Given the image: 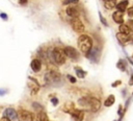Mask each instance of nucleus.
<instances>
[{
	"instance_id": "1",
	"label": "nucleus",
	"mask_w": 133,
	"mask_h": 121,
	"mask_svg": "<svg viewBox=\"0 0 133 121\" xmlns=\"http://www.w3.org/2000/svg\"><path fill=\"white\" fill-rule=\"evenodd\" d=\"M78 47L81 52L87 54L89 50L92 48V40L87 34H81L78 39Z\"/></svg>"
},
{
	"instance_id": "2",
	"label": "nucleus",
	"mask_w": 133,
	"mask_h": 121,
	"mask_svg": "<svg viewBox=\"0 0 133 121\" xmlns=\"http://www.w3.org/2000/svg\"><path fill=\"white\" fill-rule=\"evenodd\" d=\"M60 80H61V75L57 71L52 70V71L47 72L46 75H45V81H46L47 84L56 86V84H58L60 82Z\"/></svg>"
},
{
	"instance_id": "3",
	"label": "nucleus",
	"mask_w": 133,
	"mask_h": 121,
	"mask_svg": "<svg viewBox=\"0 0 133 121\" xmlns=\"http://www.w3.org/2000/svg\"><path fill=\"white\" fill-rule=\"evenodd\" d=\"M52 57H53V60L58 64V65H62L64 64L65 62V54H64V51L61 49V48H54L53 51H52Z\"/></svg>"
},
{
	"instance_id": "4",
	"label": "nucleus",
	"mask_w": 133,
	"mask_h": 121,
	"mask_svg": "<svg viewBox=\"0 0 133 121\" xmlns=\"http://www.w3.org/2000/svg\"><path fill=\"white\" fill-rule=\"evenodd\" d=\"M70 24L73 28L74 31L78 32V33H82L85 29L84 27V24L82 23V21L79 19V17H76V18H72L71 21H70Z\"/></svg>"
},
{
	"instance_id": "5",
	"label": "nucleus",
	"mask_w": 133,
	"mask_h": 121,
	"mask_svg": "<svg viewBox=\"0 0 133 121\" xmlns=\"http://www.w3.org/2000/svg\"><path fill=\"white\" fill-rule=\"evenodd\" d=\"M17 116L19 121H34V115L33 113L27 111V110H20L17 113Z\"/></svg>"
},
{
	"instance_id": "6",
	"label": "nucleus",
	"mask_w": 133,
	"mask_h": 121,
	"mask_svg": "<svg viewBox=\"0 0 133 121\" xmlns=\"http://www.w3.org/2000/svg\"><path fill=\"white\" fill-rule=\"evenodd\" d=\"M101 107V102L99 99H97L96 97H88V102L86 105V108H88L90 112H98Z\"/></svg>"
},
{
	"instance_id": "7",
	"label": "nucleus",
	"mask_w": 133,
	"mask_h": 121,
	"mask_svg": "<svg viewBox=\"0 0 133 121\" xmlns=\"http://www.w3.org/2000/svg\"><path fill=\"white\" fill-rule=\"evenodd\" d=\"M64 51V54L65 56L70 57L71 59H78L79 58V52L74 48V47H71V46H68L63 49Z\"/></svg>"
},
{
	"instance_id": "8",
	"label": "nucleus",
	"mask_w": 133,
	"mask_h": 121,
	"mask_svg": "<svg viewBox=\"0 0 133 121\" xmlns=\"http://www.w3.org/2000/svg\"><path fill=\"white\" fill-rule=\"evenodd\" d=\"M86 55H87V57H88L90 60L97 63V62L99 60V57H100V50H99L98 47H94V48H91V49L89 50V52H88Z\"/></svg>"
},
{
	"instance_id": "9",
	"label": "nucleus",
	"mask_w": 133,
	"mask_h": 121,
	"mask_svg": "<svg viewBox=\"0 0 133 121\" xmlns=\"http://www.w3.org/2000/svg\"><path fill=\"white\" fill-rule=\"evenodd\" d=\"M72 119L74 121H83L84 119V111L82 110H78V108H74L73 112L71 113Z\"/></svg>"
},
{
	"instance_id": "10",
	"label": "nucleus",
	"mask_w": 133,
	"mask_h": 121,
	"mask_svg": "<svg viewBox=\"0 0 133 121\" xmlns=\"http://www.w3.org/2000/svg\"><path fill=\"white\" fill-rule=\"evenodd\" d=\"M3 116L4 117H7L9 120H16L18 118L17 116V111H15L12 107H7L4 110L3 112Z\"/></svg>"
},
{
	"instance_id": "11",
	"label": "nucleus",
	"mask_w": 133,
	"mask_h": 121,
	"mask_svg": "<svg viewBox=\"0 0 133 121\" xmlns=\"http://www.w3.org/2000/svg\"><path fill=\"white\" fill-rule=\"evenodd\" d=\"M65 13L68 16H70L71 18H76V17H79V10L77 7L75 6H68L66 9H65Z\"/></svg>"
},
{
	"instance_id": "12",
	"label": "nucleus",
	"mask_w": 133,
	"mask_h": 121,
	"mask_svg": "<svg viewBox=\"0 0 133 121\" xmlns=\"http://www.w3.org/2000/svg\"><path fill=\"white\" fill-rule=\"evenodd\" d=\"M112 19H113V21H114L115 23H117V24H123V22H124L123 13H122V11H118V10L114 11V13L112 14Z\"/></svg>"
},
{
	"instance_id": "13",
	"label": "nucleus",
	"mask_w": 133,
	"mask_h": 121,
	"mask_svg": "<svg viewBox=\"0 0 133 121\" xmlns=\"http://www.w3.org/2000/svg\"><path fill=\"white\" fill-rule=\"evenodd\" d=\"M116 39H117V41H118L122 45H124V44H126V43H128V42L130 41L129 34L121 33V32H117V33H116Z\"/></svg>"
},
{
	"instance_id": "14",
	"label": "nucleus",
	"mask_w": 133,
	"mask_h": 121,
	"mask_svg": "<svg viewBox=\"0 0 133 121\" xmlns=\"http://www.w3.org/2000/svg\"><path fill=\"white\" fill-rule=\"evenodd\" d=\"M30 66H31V69H32L33 72H38L42 68V63L38 58H34V59H32Z\"/></svg>"
},
{
	"instance_id": "15",
	"label": "nucleus",
	"mask_w": 133,
	"mask_h": 121,
	"mask_svg": "<svg viewBox=\"0 0 133 121\" xmlns=\"http://www.w3.org/2000/svg\"><path fill=\"white\" fill-rule=\"evenodd\" d=\"M128 4H129V1H128V0H123V1H121L119 3H117V4L115 5V7H116V9H117L118 11L124 13V11L127 9Z\"/></svg>"
},
{
	"instance_id": "16",
	"label": "nucleus",
	"mask_w": 133,
	"mask_h": 121,
	"mask_svg": "<svg viewBox=\"0 0 133 121\" xmlns=\"http://www.w3.org/2000/svg\"><path fill=\"white\" fill-rule=\"evenodd\" d=\"M36 121H49V118H48V116L45 112L41 111L36 115Z\"/></svg>"
},
{
	"instance_id": "17",
	"label": "nucleus",
	"mask_w": 133,
	"mask_h": 121,
	"mask_svg": "<svg viewBox=\"0 0 133 121\" xmlns=\"http://www.w3.org/2000/svg\"><path fill=\"white\" fill-rule=\"evenodd\" d=\"M103 1H104V5H105V7L107 9H112L116 5L115 0H103Z\"/></svg>"
},
{
	"instance_id": "18",
	"label": "nucleus",
	"mask_w": 133,
	"mask_h": 121,
	"mask_svg": "<svg viewBox=\"0 0 133 121\" xmlns=\"http://www.w3.org/2000/svg\"><path fill=\"white\" fill-rule=\"evenodd\" d=\"M118 32H121V33H125V34H129L131 31H130V29L128 28V26L126 25V24H121L119 25V27H118Z\"/></svg>"
},
{
	"instance_id": "19",
	"label": "nucleus",
	"mask_w": 133,
	"mask_h": 121,
	"mask_svg": "<svg viewBox=\"0 0 133 121\" xmlns=\"http://www.w3.org/2000/svg\"><path fill=\"white\" fill-rule=\"evenodd\" d=\"M114 101H115L114 96H113V95H109V96H108V98L105 100L104 105H105V106H111V105L114 103Z\"/></svg>"
},
{
	"instance_id": "20",
	"label": "nucleus",
	"mask_w": 133,
	"mask_h": 121,
	"mask_svg": "<svg viewBox=\"0 0 133 121\" xmlns=\"http://www.w3.org/2000/svg\"><path fill=\"white\" fill-rule=\"evenodd\" d=\"M74 69H75V71H76L77 77H79V78H84V76H85V72H84L81 68H79V67H75Z\"/></svg>"
},
{
	"instance_id": "21",
	"label": "nucleus",
	"mask_w": 133,
	"mask_h": 121,
	"mask_svg": "<svg viewBox=\"0 0 133 121\" xmlns=\"http://www.w3.org/2000/svg\"><path fill=\"white\" fill-rule=\"evenodd\" d=\"M116 67L121 70V71H125L126 70V63L123 60V59H119L116 64Z\"/></svg>"
},
{
	"instance_id": "22",
	"label": "nucleus",
	"mask_w": 133,
	"mask_h": 121,
	"mask_svg": "<svg viewBox=\"0 0 133 121\" xmlns=\"http://www.w3.org/2000/svg\"><path fill=\"white\" fill-rule=\"evenodd\" d=\"M32 106H33V108L36 110V111H39V112L43 111V106H42L41 104H38L37 102H33V103H32Z\"/></svg>"
},
{
	"instance_id": "23",
	"label": "nucleus",
	"mask_w": 133,
	"mask_h": 121,
	"mask_svg": "<svg viewBox=\"0 0 133 121\" xmlns=\"http://www.w3.org/2000/svg\"><path fill=\"white\" fill-rule=\"evenodd\" d=\"M126 25L128 26V28L130 29V31H132L133 32V20L131 19V20H129L127 23H126Z\"/></svg>"
},
{
	"instance_id": "24",
	"label": "nucleus",
	"mask_w": 133,
	"mask_h": 121,
	"mask_svg": "<svg viewBox=\"0 0 133 121\" xmlns=\"http://www.w3.org/2000/svg\"><path fill=\"white\" fill-rule=\"evenodd\" d=\"M99 16H100V19H101V22L103 23V25H104V26H107V25H108V23L106 22V20H105V18H104L103 16H102V14H101V13L99 14Z\"/></svg>"
},
{
	"instance_id": "25",
	"label": "nucleus",
	"mask_w": 133,
	"mask_h": 121,
	"mask_svg": "<svg viewBox=\"0 0 133 121\" xmlns=\"http://www.w3.org/2000/svg\"><path fill=\"white\" fill-rule=\"evenodd\" d=\"M127 13H128V16L133 20V6H132V7H130V8H128Z\"/></svg>"
},
{
	"instance_id": "26",
	"label": "nucleus",
	"mask_w": 133,
	"mask_h": 121,
	"mask_svg": "<svg viewBox=\"0 0 133 121\" xmlns=\"http://www.w3.org/2000/svg\"><path fill=\"white\" fill-rule=\"evenodd\" d=\"M66 77L69 78V80H70V81H71L72 83H75V82H76V78H75L74 76H72V75L68 74V75H66Z\"/></svg>"
},
{
	"instance_id": "27",
	"label": "nucleus",
	"mask_w": 133,
	"mask_h": 121,
	"mask_svg": "<svg viewBox=\"0 0 133 121\" xmlns=\"http://www.w3.org/2000/svg\"><path fill=\"white\" fill-rule=\"evenodd\" d=\"M79 0H64L63 4H70V3H77Z\"/></svg>"
},
{
	"instance_id": "28",
	"label": "nucleus",
	"mask_w": 133,
	"mask_h": 121,
	"mask_svg": "<svg viewBox=\"0 0 133 121\" xmlns=\"http://www.w3.org/2000/svg\"><path fill=\"white\" fill-rule=\"evenodd\" d=\"M51 102H52V104H53V105H57V103H58V99L54 97V98H52V99H51Z\"/></svg>"
},
{
	"instance_id": "29",
	"label": "nucleus",
	"mask_w": 133,
	"mask_h": 121,
	"mask_svg": "<svg viewBox=\"0 0 133 121\" xmlns=\"http://www.w3.org/2000/svg\"><path fill=\"white\" fill-rule=\"evenodd\" d=\"M0 17H1V18H2L3 20H5V21H6L7 19H8L7 15H6V14H4V13H1V14H0Z\"/></svg>"
},
{
	"instance_id": "30",
	"label": "nucleus",
	"mask_w": 133,
	"mask_h": 121,
	"mask_svg": "<svg viewBox=\"0 0 133 121\" xmlns=\"http://www.w3.org/2000/svg\"><path fill=\"white\" fill-rule=\"evenodd\" d=\"M27 2H28V0H19V3H20L21 5H26Z\"/></svg>"
},
{
	"instance_id": "31",
	"label": "nucleus",
	"mask_w": 133,
	"mask_h": 121,
	"mask_svg": "<svg viewBox=\"0 0 133 121\" xmlns=\"http://www.w3.org/2000/svg\"><path fill=\"white\" fill-rule=\"evenodd\" d=\"M121 83H122V81H121V80H117V81H115V82H113V83H112V87H113V88H115L117 84H121Z\"/></svg>"
},
{
	"instance_id": "32",
	"label": "nucleus",
	"mask_w": 133,
	"mask_h": 121,
	"mask_svg": "<svg viewBox=\"0 0 133 121\" xmlns=\"http://www.w3.org/2000/svg\"><path fill=\"white\" fill-rule=\"evenodd\" d=\"M0 121H11V120H9L7 117H4V116H3V117L0 119Z\"/></svg>"
},
{
	"instance_id": "33",
	"label": "nucleus",
	"mask_w": 133,
	"mask_h": 121,
	"mask_svg": "<svg viewBox=\"0 0 133 121\" xmlns=\"http://www.w3.org/2000/svg\"><path fill=\"white\" fill-rule=\"evenodd\" d=\"M129 84H130V86H133V75H131V77H130V80H129Z\"/></svg>"
},
{
	"instance_id": "34",
	"label": "nucleus",
	"mask_w": 133,
	"mask_h": 121,
	"mask_svg": "<svg viewBox=\"0 0 133 121\" xmlns=\"http://www.w3.org/2000/svg\"><path fill=\"white\" fill-rule=\"evenodd\" d=\"M3 93H4V92H3V91H2V90H1V89H0V95H2V94H3Z\"/></svg>"
}]
</instances>
